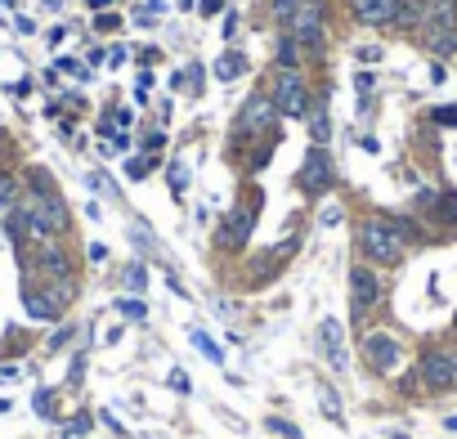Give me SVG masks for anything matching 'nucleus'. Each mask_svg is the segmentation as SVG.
<instances>
[{
    "label": "nucleus",
    "instance_id": "nucleus-14",
    "mask_svg": "<svg viewBox=\"0 0 457 439\" xmlns=\"http://www.w3.org/2000/svg\"><path fill=\"white\" fill-rule=\"evenodd\" d=\"M41 269H45L50 278H68V269H72V265H68V256H63V251L54 247V238H50V243H41Z\"/></svg>",
    "mask_w": 457,
    "mask_h": 439
},
{
    "label": "nucleus",
    "instance_id": "nucleus-25",
    "mask_svg": "<svg viewBox=\"0 0 457 439\" xmlns=\"http://www.w3.org/2000/svg\"><path fill=\"white\" fill-rule=\"evenodd\" d=\"M296 10H301V0H274V19H283V23H287Z\"/></svg>",
    "mask_w": 457,
    "mask_h": 439
},
{
    "label": "nucleus",
    "instance_id": "nucleus-12",
    "mask_svg": "<svg viewBox=\"0 0 457 439\" xmlns=\"http://www.w3.org/2000/svg\"><path fill=\"white\" fill-rule=\"evenodd\" d=\"M318 336H323V350H328L332 368H346V327H341L337 319H323Z\"/></svg>",
    "mask_w": 457,
    "mask_h": 439
},
{
    "label": "nucleus",
    "instance_id": "nucleus-6",
    "mask_svg": "<svg viewBox=\"0 0 457 439\" xmlns=\"http://www.w3.org/2000/svg\"><path fill=\"white\" fill-rule=\"evenodd\" d=\"M381 301V282L368 265H354L350 269V319H363L372 305Z\"/></svg>",
    "mask_w": 457,
    "mask_h": 439
},
{
    "label": "nucleus",
    "instance_id": "nucleus-27",
    "mask_svg": "<svg viewBox=\"0 0 457 439\" xmlns=\"http://www.w3.org/2000/svg\"><path fill=\"white\" fill-rule=\"evenodd\" d=\"M270 430H274V435H283V439H301V430H296L292 421H278V417H270Z\"/></svg>",
    "mask_w": 457,
    "mask_h": 439
},
{
    "label": "nucleus",
    "instance_id": "nucleus-17",
    "mask_svg": "<svg viewBox=\"0 0 457 439\" xmlns=\"http://www.w3.org/2000/svg\"><path fill=\"white\" fill-rule=\"evenodd\" d=\"M242 67H247V58L229 50V54H220V63H216V77H220V81H238Z\"/></svg>",
    "mask_w": 457,
    "mask_h": 439
},
{
    "label": "nucleus",
    "instance_id": "nucleus-16",
    "mask_svg": "<svg viewBox=\"0 0 457 439\" xmlns=\"http://www.w3.org/2000/svg\"><path fill=\"white\" fill-rule=\"evenodd\" d=\"M309 139L318 143V149L332 139V126H328V104H318V108H314V117H309Z\"/></svg>",
    "mask_w": 457,
    "mask_h": 439
},
{
    "label": "nucleus",
    "instance_id": "nucleus-26",
    "mask_svg": "<svg viewBox=\"0 0 457 439\" xmlns=\"http://www.w3.org/2000/svg\"><path fill=\"white\" fill-rule=\"evenodd\" d=\"M126 282L135 287V291H144V282H149V273H144V265H130L126 269Z\"/></svg>",
    "mask_w": 457,
    "mask_h": 439
},
{
    "label": "nucleus",
    "instance_id": "nucleus-13",
    "mask_svg": "<svg viewBox=\"0 0 457 439\" xmlns=\"http://www.w3.org/2000/svg\"><path fill=\"white\" fill-rule=\"evenodd\" d=\"M23 305H27V314H32V319H45V323L63 314V305L50 297V291H36V287H23Z\"/></svg>",
    "mask_w": 457,
    "mask_h": 439
},
{
    "label": "nucleus",
    "instance_id": "nucleus-7",
    "mask_svg": "<svg viewBox=\"0 0 457 439\" xmlns=\"http://www.w3.org/2000/svg\"><path fill=\"white\" fill-rule=\"evenodd\" d=\"M287 27L301 45H318L323 41V0H301V10L287 19Z\"/></svg>",
    "mask_w": 457,
    "mask_h": 439
},
{
    "label": "nucleus",
    "instance_id": "nucleus-30",
    "mask_svg": "<svg viewBox=\"0 0 457 439\" xmlns=\"http://www.w3.org/2000/svg\"><path fill=\"white\" fill-rule=\"evenodd\" d=\"M444 220H457V193H444Z\"/></svg>",
    "mask_w": 457,
    "mask_h": 439
},
{
    "label": "nucleus",
    "instance_id": "nucleus-8",
    "mask_svg": "<svg viewBox=\"0 0 457 439\" xmlns=\"http://www.w3.org/2000/svg\"><path fill=\"white\" fill-rule=\"evenodd\" d=\"M274 121H278L274 99H270V95H251L247 108H242V117H238V130H242V135H260V130H270Z\"/></svg>",
    "mask_w": 457,
    "mask_h": 439
},
{
    "label": "nucleus",
    "instance_id": "nucleus-32",
    "mask_svg": "<svg viewBox=\"0 0 457 439\" xmlns=\"http://www.w3.org/2000/svg\"><path fill=\"white\" fill-rule=\"evenodd\" d=\"M198 10H202V14H220L225 0H198Z\"/></svg>",
    "mask_w": 457,
    "mask_h": 439
},
{
    "label": "nucleus",
    "instance_id": "nucleus-11",
    "mask_svg": "<svg viewBox=\"0 0 457 439\" xmlns=\"http://www.w3.org/2000/svg\"><path fill=\"white\" fill-rule=\"evenodd\" d=\"M332 184V158L318 149V143H309V158H305V171H301V189L309 193H323Z\"/></svg>",
    "mask_w": 457,
    "mask_h": 439
},
{
    "label": "nucleus",
    "instance_id": "nucleus-5",
    "mask_svg": "<svg viewBox=\"0 0 457 439\" xmlns=\"http://www.w3.org/2000/svg\"><path fill=\"white\" fill-rule=\"evenodd\" d=\"M400 358H404L400 336H390V332H368L363 336V363H368L372 373H395Z\"/></svg>",
    "mask_w": 457,
    "mask_h": 439
},
{
    "label": "nucleus",
    "instance_id": "nucleus-23",
    "mask_svg": "<svg viewBox=\"0 0 457 439\" xmlns=\"http://www.w3.org/2000/svg\"><path fill=\"white\" fill-rule=\"evenodd\" d=\"M19 202V184L10 175H0V206H14Z\"/></svg>",
    "mask_w": 457,
    "mask_h": 439
},
{
    "label": "nucleus",
    "instance_id": "nucleus-4",
    "mask_svg": "<svg viewBox=\"0 0 457 439\" xmlns=\"http://www.w3.org/2000/svg\"><path fill=\"white\" fill-rule=\"evenodd\" d=\"M417 377H422V386H430L435 395H444V390L457 386V363H453L448 350H426L417 358Z\"/></svg>",
    "mask_w": 457,
    "mask_h": 439
},
{
    "label": "nucleus",
    "instance_id": "nucleus-38",
    "mask_svg": "<svg viewBox=\"0 0 457 439\" xmlns=\"http://www.w3.org/2000/svg\"><path fill=\"white\" fill-rule=\"evenodd\" d=\"M5 153H10V139H5V130H0V162H5Z\"/></svg>",
    "mask_w": 457,
    "mask_h": 439
},
{
    "label": "nucleus",
    "instance_id": "nucleus-21",
    "mask_svg": "<svg viewBox=\"0 0 457 439\" xmlns=\"http://www.w3.org/2000/svg\"><path fill=\"white\" fill-rule=\"evenodd\" d=\"M149 171H153V158H130V162H126V175H130V180H144Z\"/></svg>",
    "mask_w": 457,
    "mask_h": 439
},
{
    "label": "nucleus",
    "instance_id": "nucleus-9",
    "mask_svg": "<svg viewBox=\"0 0 457 439\" xmlns=\"http://www.w3.org/2000/svg\"><path fill=\"white\" fill-rule=\"evenodd\" d=\"M400 5L404 0H350V14L359 23H368V27H390L395 14H400Z\"/></svg>",
    "mask_w": 457,
    "mask_h": 439
},
{
    "label": "nucleus",
    "instance_id": "nucleus-20",
    "mask_svg": "<svg viewBox=\"0 0 457 439\" xmlns=\"http://www.w3.org/2000/svg\"><path fill=\"white\" fill-rule=\"evenodd\" d=\"M117 310H121V314H126V319H135V323H140V319H144V314H149V305H144V301H140V297H126V301H117Z\"/></svg>",
    "mask_w": 457,
    "mask_h": 439
},
{
    "label": "nucleus",
    "instance_id": "nucleus-34",
    "mask_svg": "<svg viewBox=\"0 0 457 439\" xmlns=\"http://www.w3.org/2000/svg\"><path fill=\"white\" fill-rule=\"evenodd\" d=\"M171 386H175V390H179V395H188V377H184V373H179V368H175V373H171Z\"/></svg>",
    "mask_w": 457,
    "mask_h": 439
},
{
    "label": "nucleus",
    "instance_id": "nucleus-29",
    "mask_svg": "<svg viewBox=\"0 0 457 439\" xmlns=\"http://www.w3.org/2000/svg\"><path fill=\"white\" fill-rule=\"evenodd\" d=\"M50 404H54V395H50V390H36V412H41V417H50V412H54Z\"/></svg>",
    "mask_w": 457,
    "mask_h": 439
},
{
    "label": "nucleus",
    "instance_id": "nucleus-24",
    "mask_svg": "<svg viewBox=\"0 0 457 439\" xmlns=\"http://www.w3.org/2000/svg\"><path fill=\"white\" fill-rule=\"evenodd\" d=\"M318 395H323V412H328V417H332V421H341V404H337V395H332V390H328V386H323V390H318Z\"/></svg>",
    "mask_w": 457,
    "mask_h": 439
},
{
    "label": "nucleus",
    "instance_id": "nucleus-35",
    "mask_svg": "<svg viewBox=\"0 0 457 439\" xmlns=\"http://www.w3.org/2000/svg\"><path fill=\"white\" fill-rule=\"evenodd\" d=\"M112 27H121V19H117V14H103V19H99V32H112Z\"/></svg>",
    "mask_w": 457,
    "mask_h": 439
},
{
    "label": "nucleus",
    "instance_id": "nucleus-22",
    "mask_svg": "<svg viewBox=\"0 0 457 439\" xmlns=\"http://www.w3.org/2000/svg\"><path fill=\"white\" fill-rule=\"evenodd\" d=\"M166 180H171V189H175V193H184V189H188V171H184V162H171Z\"/></svg>",
    "mask_w": 457,
    "mask_h": 439
},
{
    "label": "nucleus",
    "instance_id": "nucleus-40",
    "mask_svg": "<svg viewBox=\"0 0 457 439\" xmlns=\"http://www.w3.org/2000/svg\"><path fill=\"white\" fill-rule=\"evenodd\" d=\"M453 363H457V354H453Z\"/></svg>",
    "mask_w": 457,
    "mask_h": 439
},
{
    "label": "nucleus",
    "instance_id": "nucleus-28",
    "mask_svg": "<svg viewBox=\"0 0 457 439\" xmlns=\"http://www.w3.org/2000/svg\"><path fill=\"white\" fill-rule=\"evenodd\" d=\"M435 126H457V108H435Z\"/></svg>",
    "mask_w": 457,
    "mask_h": 439
},
{
    "label": "nucleus",
    "instance_id": "nucleus-15",
    "mask_svg": "<svg viewBox=\"0 0 457 439\" xmlns=\"http://www.w3.org/2000/svg\"><path fill=\"white\" fill-rule=\"evenodd\" d=\"M296 58H301V41L287 32V36L278 41V50H274V63H278L283 72H296Z\"/></svg>",
    "mask_w": 457,
    "mask_h": 439
},
{
    "label": "nucleus",
    "instance_id": "nucleus-36",
    "mask_svg": "<svg viewBox=\"0 0 457 439\" xmlns=\"http://www.w3.org/2000/svg\"><path fill=\"white\" fill-rule=\"evenodd\" d=\"M108 63H112V67H121V63H126V45H112V54H108Z\"/></svg>",
    "mask_w": 457,
    "mask_h": 439
},
{
    "label": "nucleus",
    "instance_id": "nucleus-18",
    "mask_svg": "<svg viewBox=\"0 0 457 439\" xmlns=\"http://www.w3.org/2000/svg\"><path fill=\"white\" fill-rule=\"evenodd\" d=\"M422 10H426V0H404L390 27H404V32H408V27H417V23H422Z\"/></svg>",
    "mask_w": 457,
    "mask_h": 439
},
{
    "label": "nucleus",
    "instance_id": "nucleus-39",
    "mask_svg": "<svg viewBox=\"0 0 457 439\" xmlns=\"http://www.w3.org/2000/svg\"><path fill=\"white\" fill-rule=\"evenodd\" d=\"M444 430H457V417H444Z\"/></svg>",
    "mask_w": 457,
    "mask_h": 439
},
{
    "label": "nucleus",
    "instance_id": "nucleus-19",
    "mask_svg": "<svg viewBox=\"0 0 457 439\" xmlns=\"http://www.w3.org/2000/svg\"><path fill=\"white\" fill-rule=\"evenodd\" d=\"M188 336H193V345H198V350H202V354H207L211 363H225V350H220V345H216V341H211V336H207L202 327H193Z\"/></svg>",
    "mask_w": 457,
    "mask_h": 439
},
{
    "label": "nucleus",
    "instance_id": "nucleus-37",
    "mask_svg": "<svg viewBox=\"0 0 457 439\" xmlns=\"http://www.w3.org/2000/svg\"><path fill=\"white\" fill-rule=\"evenodd\" d=\"M162 139H166V135H162V130H153V135L144 139V149H149V153H153V149H162Z\"/></svg>",
    "mask_w": 457,
    "mask_h": 439
},
{
    "label": "nucleus",
    "instance_id": "nucleus-2",
    "mask_svg": "<svg viewBox=\"0 0 457 439\" xmlns=\"http://www.w3.org/2000/svg\"><path fill=\"white\" fill-rule=\"evenodd\" d=\"M417 27L435 54H453L457 50V0H426Z\"/></svg>",
    "mask_w": 457,
    "mask_h": 439
},
{
    "label": "nucleus",
    "instance_id": "nucleus-31",
    "mask_svg": "<svg viewBox=\"0 0 457 439\" xmlns=\"http://www.w3.org/2000/svg\"><path fill=\"white\" fill-rule=\"evenodd\" d=\"M354 86H359V95H372V86H377V77H372V72H363V77H359Z\"/></svg>",
    "mask_w": 457,
    "mask_h": 439
},
{
    "label": "nucleus",
    "instance_id": "nucleus-33",
    "mask_svg": "<svg viewBox=\"0 0 457 439\" xmlns=\"http://www.w3.org/2000/svg\"><path fill=\"white\" fill-rule=\"evenodd\" d=\"M354 54H359L363 63H377V58H381V50H377V45H363V50H354Z\"/></svg>",
    "mask_w": 457,
    "mask_h": 439
},
{
    "label": "nucleus",
    "instance_id": "nucleus-10",
    "mask_svg": "<svg viewBox=\"0 0 457 439\" xmlns=\"http://www.w3.org/2000/svg\"><path fill=\"white\" fill-rule=\"evenodd\" d=\"M251 225H255V206H247V211L238 206V211H233V215L225 220V225H220L216 243H220L225 251H238V247H242V243L251 238Z\"/></svg>",
    "mask_w": 457,
    "mask_h": 439
},
{
    "label": "nucleus",
    "instance_id": "nucleus-3",
    "mask_svg": "<svg viewBox=\"0 0 457 439\" xmlns=\"http://www.w3.org/2000/svg\"><path fill=\"white\" fill-rule=\"evenodd\" d=\"M278 117H305L309 112V86L301 81V72H274V90H270Z\"/></svg>",
    "mask_w": 457,
    "mask_h": 439
},
{
    "label": "nucleus",
    "instance_id": "nucleus-1",
    "mask_svg": "<svg viewBox=\"0 0 457 439\" xmlns=\"http://www.w3.org/2000/svg\"><path fill=\"white\" fill-rule=\"evenodd\" d=\"M408 238H413V229L404 225V220H381V215H372L368 225L359 229V247H363V256L377 260V265H395V260L404 256Z\"/></svg>",
    "mask_w": 457,
    "mask_h": 439
}]
</instances>
